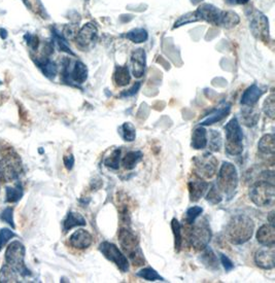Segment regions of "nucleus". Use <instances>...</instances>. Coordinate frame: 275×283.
Returning a JSON list of instances; mask_svg holds the SVG:
<instances>
[{
    "instance_id": "1",
    "label": "nucleus",
    "mask_w": 275,
    "mask_h": 283,
    "mask_svg": "<svg viewBox=\"0 0 275 283\" xmlns=\"http://www.w3.org/2000/svg\"><path fill=\"white\" fill-rule=\"evenodd\" d=\"M255 223L250 216L237 214L230 219L226 229V235L232 244L241 245L253 237Z\"/></svg>"
},
{
    "instance_id": "2",
    "label": "nucleus",
    "mask_w": 275,
    "mask_h": 283,
    "mask_svg": "<svg viewBox=\"0 0 275 283\" xmlns=\"http://www.w3.org/2000/svg\"><path fill=\"white\" fill-rule=\"evenodd\" d=\"M118 238L124 251L128 253L131 263L136 267L144 265L145 260L143 252L139 246V241L136 235L128 228H122L119 231Z\"/></svg>"
},
{
    "instance_id": "3",
    "label": "nucleus",
    "mask_w": 275,
    "mask_h": 283,
    "mask_svg": "<svg viewBox=\"0 0 275 283\" xmlns=\"http://www.w3.org/2000/svg\"><path fill=\"white\" fill-rule=\"evenodd\" d=\"M25 256L26 248L24 244L19 240H15L7 246L5 251V261L6 265L13 269L18 274L23 277H29L32 273L25 265Z\"/></svg>"
},
{
    "instance_id": "4",
    "label": "nucleus",
    "mask_w": 275,
    "mask_h": 283,
    "mask_svg": "<svg viewBox=\"0 0 275 283\" xmlns=\"http://www.w3.org/2000/svg\"><path fill=\"white\" fill-rule=\"evenodd\" d=\"M238 181V172L235 165L230 162H224L217 174V189L226 196L231 197L237 189Z\"/></svg>"
},
{
    "instance_id": "5",
    "label": "nucleus",
    "mask_w": 275,
    "mask_h": 283,
    "mask_svg": "<svg viewBox=\"0 0 275 283\" xmlns=\"http://www.w3.org/2000/svg\"><path fill=\"white\" fill-rule=\"evenodd\" d=\"M226 152L230 155H238L243 151V132L236 118H233L225 126Z\"/></svg>"
},
{
    "instance_id": "6",
    "label": "nucleus",
    "mask_w": 275,
    "mask_h": 283,
    "mask_svg": "<svg viewBox=\"0 0 275 283\" xmlns=\"http://www.w3.org/2000/svg\"><path fill=\"white\" fill-rule=\"evenodd\" d=\"M250 198L258 207H272L275 203L274 183L265 180L255 183L250 189Z\"/></svg>"
},
{
    "instance_id": "7",
    "label": "nucleus",
    "mask_w": 275,
    "mask_h": 283,
    "mask_svg": "<svg viewBox=\"0 0 275 283\" xmlns=\"http://www.w3.org/2000/svg\"><path fill=\"white\" fill-rule=\"evenodd\" d=\"M212 237V233L208 222L200 220L193 223L189 232V242L196 250H203L207 247Z\"/></svg>"
},
{
    "instance_id": "8",
    "label": "nucleus",
    "mask_w": 275,
    "mask_h": 283,
    "mask_svg": "<svg viewBox=\"0 0 275 283\" xmlns=\"http://www.w3.org/2000/svg\"><path fill=\"white\" fill-rule=\"evenodd\" d=\"M99 250L105 259L114 263L123 273L129 271V261L116 244L108 241H103L99 245Z\"/></svg>"
},
{
    "instance_id": "9",
    "label": "nucleus",
    "mask_w": 275,
    "mask_h": 283,
    "mask_svg": "<svg viewBox=\"0 0 275 283\" xmlns=\"http://www.w3.org/2000/svg\"><path fill=\"white\" fill-rule=\"evenodd\" d=\"M69 63L70 61L68 60L64 61L63 80L67 83L74 84V86H78V84L84 83L88 78L87 66L80 61H76L74 62L73 67L70 69Z\"/></svg>"
},
{
    "instance_id": "10",
    "label": "nucleus",
    "mask_w": 275,
    "mask_h": 283,
    "mask_svg": "<svg viewBox=\"0 0 275 283\" xmlns=\"http://www.w3.org/2000/svg\"><path fill=\"white\" fill-rule=\"evenodd\" d=\"M195 173L202 178H212L217 170V160L210 152L197 155L194 159Z\"/></svg>"
},
{
    "instance_id": "11",
    "label": "nucleus",
    "mask_w": 275,
    "mask_h": 283,
    "mask_svg": "<svg viewBox=\"0 0 275 283\" xmlns=\"http://www.w3.org/2000/svg\"><path fill=\"white\" fill-rule=\"evenodd\" d=\"M98 36V30L97 27L93 23H87L86 25L82 26L81 29L76 33L75 39L76 44L79 48L86 49L92 46L94 42L97 39Z\"/></svg>"
},
{
    "instance_id": "12",
    "label": "nucleus",
    "mask_w": 275,
    "mask_h": 283,
    "mask_svg": "<svg viewBox=\"0 0 275 283\" xmlns=\"http://www.w3.org/2000/svg\"><path fill=\"white\" fill-rule=\"evenodd\" d=\"M188 189L190 200L192 202H197L204 196L206 191H207L208 183L204 180V178L198 176L196 173H193L189 179Z\"/></svg>"
},
{
    "instance_id": "13",
    "label": "nucleus",
    "mask_w": 275,
    "mask_h": 283,
    "mask_svg": "<svg viewBox=\"0 0 275 283\" xmlns=\"http://www.w3.org/2000/svg\"><path fill=\"white\" fill-rule=\"evenodd\" d=\"M256 265L264 270H272L275 267V248L274 246H264L255 254Z\"/></svg>"
},
{
    "instance_id": "14",
    "label": "nucleus",
    "mask_w": 275,
    "mask_h": 283,
    "mask_svg": "<svg viewBox=\"0 0 275 283\" xmlns=\"http://www.w3.org/2000/svg\"><path fill=\"white\" fill-rule=\"evenodd\" d=\"M146 67V54L144 50L137 49L132 53L131 56V71L132 74L140 78L144 75Z\"/></svg>"
},
{
    "instance_id": "15",
    "label": "nucleus",
    "mask_w": 275,
    "mask_h": 283,
    "mask_svg": "<svg viewBox=\"0 0 275 283\" xmlns=\"http://www.w3.org/2000/svg\"><path fill=\"white\" fill-rule=\"evenodd\" d=\"M251 29L254 34L260 37L268 36V33H269L268 19L263 15L262 12L255 11L252 13Z\"/></svg>"
},
{
    "instance_id": "16",
    "label": "nucleus",
    "mask_w": 275,
    "mask_h": 283,
    "mask_svg": "<svg viewBox=\"0 0 275 283\" xmlns=\"http://www.w3.org/2000/svg\"><path fill=\"white\" fill-rule=\"evenodd\" d=\"M197 15L199 16L200 20H204L212 25L218 26L219 18H221L222 10H219L217 7L211 5V4H202L198 7L196 10Z\"/></svg>"
},
{
    "instance_id": "17",
    "label": "nucleus",
    "mask_w": 275,
    "mask_h": 283,
    "mask_svg": "<svg viewBox=\"0 0 275 283\" xmlns=\"http://www.w3.org/2000/svg\"><path fill=\"white\" fill-rule=\"evenodd\" d=\"M93 243L92 235L84 230L78 229L69 237V244L76 249H87Z\"/></svg>"
},
{
    "instance_id": "18",
    "label": "nucleus",
    "mask_w": 275,
    "mask_h": 283,
    "mask_svg": "<svg viewBox=\"0 0 275 283\" xmlns=\"http://www.w3.org/2000/svg\"><path fill=\"white\" fill-rule=\"evenodd\" d=\"M257 241L263 246H274L275 228L273 224H263L257 232Z\"/></svg>"
},
{
    "instance_id": "19",
    "label": "nucleus",
    "mask_w": 275,
    "mask_h": 283,
    "mask_svg": "<svg viewBox=\"0 0 275 283\" xmlns=\"http://www.w3.org/2000/svg\"><path fill=\"white\" fill-rule=\"evenodd\" d=\"M264 94V90L262 88H260L258 84L254 83L250 88H247L242 97H241V104L244 106H253L255 105L259 99Z\"/></svg>"
},
{
    "instance_id": "20",
    "label": "nucleus",
    "mask_w": 275,
    "mask_h": 283,
    "mask_svg": "<svg viewBox=\"0 0 275 283\" xmlns=\"http://www.w3.org/2000/svg\"><path fill=\"white\" fill-rule=\"evenodd\" d=\"M34 62L36 66L41 70V72H43L48 78L52 79L57 75L58 67L56 63L47 58V57H41V58L34 59Z\"/></svg>"
},
{
    "instance_id": "21",
    "label": "nucleus",
    "mask_w": 275,
    "mask_h": 283,
    "mask_svg": "<svg viewBox=\"0 0 275 283\" xmlns=\"http://www.w3.org/2000/svg\"><path fill=\"white\" fill-rule=\"evenodd\" d=\"M207 131L205 130L204 126L197 127L192 134V142L191 146L194 149H203L207 146Z\"/></svg>"
},
{
    "instance_id": "22",
    "label": "nucleus",
    "mask_w": 275,
    "mask_h": 283,
    "mask_svg": "<svg viewBox=\"0 0 275 283\" xmlns=\"http://www.w3.org/2000/svg\"><path fill=\"white\" fill-rule=\"evenodd\" d=\"M87 222L84 216L77 213V212L69 211L63 221V231L66 233L73 228H76V226H85Z\"/></svg>"
},
{
    "instance_id": "23",
    "label": "nucleus",
    "mask_w": 275,
    "mask_h": 283,
    "mask_svg": "<svg viewBox=\"0 0 275 283\" xmlns=\"http://www.w3.org/2000/svg\"><path fill=\"white\" fill-rule=\"evenodd\" d=\"M230 110H231V104L227 103L226 105L219 107L217 110L212 112L211 115L206 118L204 121H202L200 123V126H210V125H213L217 122H221L226 117H228V115L230 113Z\"/></svg>"
},
{
    "instance_id": "24",
    "label": "nucleus",
    "mask_w": 275,
    "mask_h": 283,
    "mask_svg": "<svg viewBox=\"0 0 275 283\" xmlns=\"http://www.w3.org/2000/svg\"><path fill=\"white\" fill-rule=\"evenodd\" d=\"M241 122L246 127H254L260 120V111L252 106H246L241 110Z\"/></svg>"
},
{
    "instance_id": "25",
    "label": "nucleus",
    "mask_w": 275,
    "mask_h": 283,
    "mask_svg": "<svg viewBox=\"0 0 275 283\" xmlns=\"http://www.w3.org/2000/svg\"><path fill=\"white\" fill-rule=\"evenodd\" d=\"M200 260L203 263V265L208 269V270H211V271L218 270L217 258L210 247L207 246L203 249V253L201 254Z\"/></svg>"
},
{
    "instance_id": "26",
    "label": "nucleus",
    "mask_w": 275,
    "mask_h": 283,
    "mask_svg": "<svg viewBox=\"0 0 275 283\" xmlns=\"http://www.w3.org/2000/svg\"><path fill=\"white\" fill-rule=\"evenodd\" d=\"M258 148L260 152L273 155L275 152V136L273 134L264 135L259 141Z\"/></svg>"
},
{
    "instance_id": "27",
    "label": "nucleus",
    "mask_w": 275,
    "mask_h": 283,
    "mask_svg": "<svg viewBox=\"0 0 275 283\" xmlns=\"http://www.w3.org/2000/svg\"><path fill=\"white\" fill-rule=\"evenodd\" d=\"M142 158L143 154L140 150H131L128 151L125 157L122 159V165L127 170H132L142 160Z\"/></svg>"
},
{
    "instance_id": "28",
    "label": "nucleus",
    "mask_w": 275,
    "mask_h": 283,
    "mask_svg": "<svg viewBox=\"0 0 275 283\" xmlns=\"http://www.w3.org/2000/svg\"><path fill=\"white\" fill-rule=\"evenodd\" d=\"M114 79L118 87H125L130 82L131 76L127 66H118L114 74Z\"/></svg>"
},
{
    "instance_id": "29",
    "label": "nucleus",
    "mask_w": 275,
    "mask_h": 283,
    "mask_svg": "<svg viewBox=\"0 0 275 283\" xmlns=\"http://www.w3.org/2000/svg\"><path fill=\"white\" fill-rule=\"evenodd\" d=\"M24 196L23 187L18 183L15 187H7L5 190V202L18 203Z\"/></svg>"
},
{
    "instance_id": "30",
    "label": "nucleus",
    "mask_w": 275,
    "mask_h": 283,
    "mask_svg": "<svg viewBox=\"0 0 275 283\" xmlns=\"http://www.w3.org/2000/svg\"><path fill=\"white\" fill-rule=\"evenodd\" d=\"M239 17L237 13L233 11H222L221 18H219L218 26H223L225 28H232L239 23Z\"/></svg>"
},
{
    "instance_id": "31",
    "label": "nucleus",
    "mask_w": 275,
    "mask_h": 283,
    "mask_svg": "<svg viewBox=\"0 0 275 283\" xmlns=\"http://www.w3.org/2000/svg\"><path fill=\"white\" fill-rule=\"evenodd\" d=\"M119 133L127 142H132L136 138V129L131 123H124L119 128Z\"/></svg>"
},
{
    "instance_id": "32",
    "label": "nucleus",
    "mask_w": 275,
    "mask_h": 283,
    "mask_svg": "<svg viewBox=\"0 0 275 283\" xmlns=\"http://www.w3.org/2000/svg\"><path fill=\"white\" fill-rule=\"evenodd\" d=\"M171 229L174 235V247L177 252H180L183 245V236H182V224L176 218L171 220Z\"/></svg>"
},
{
    "instance_id": "33",
    "label": "nucleus",
    "mask_w": 275,
    "mask_h": 283,
    "mask_svg": "<svg viewBox=\"0 0 275 283\" xmlns=\"http://www.w3.org/2000/svg\"><path fill=\"white\" fill-rule=\"evenodd\" d=\"M123 36L131 40L132 42H134V44H141V42H144L148 37L146 30L142 29V28H136V29L127 32Z\"/></svg>"
},
{
    "instance_id": "34",
    "label": "nucleus",
    "mask_w": 275,
    "mask_h": 283,
    "mask_svg": "<svg viewBox=\"0 0 275 283\" xmlns=\"http://www.w3.org/2000/svg\"><path fill=\"white\" fill-rule=\"evenodd\" d=\"M136 275L146 281H165L162 276L153 268H144L136 273Z\"/></svg>"
},
{
    "instance_id": "35",
    "label": "nucleus",
    "mask_w": 275,
    "mask_h": 283,
    "mask_svg": "<svg viewBox=\"0 0 275 283\" xmlns=\"http://www.w3.org/2000/svg\"><path fill=\"white\" fill-rule=\"evenodd\" d=\"M223 139L222 135L216 130H210L209 131V142H207V145L209 146V149L211 151H219L222 148Z\"/></svg>"
},
{
    "instance_id": "36",
    "label": "nucleus",
    "mask_w": 275,
    "mask_h": 283,
    "mask_svg": "<svg viewBox=\"0 0 275 283\" xmlns=\"http://www.w3.org/2000/svg\"><path fill=\"white\" fill-rule=\"evenodd\" d=\"M121 148H116L113 150V152L105 158L104 160V165L113 170H118L120 168V163H121Z\"/></svg>"
},
{
    "instance_id": "37",
    "label": "nucleus",
    "mask_w": 275,
    "mask_h": 283,
    "mask_svg": "<svg viewBox=\"0 0 275 283\" xmlns=\"http://www.w3.org/2000/svg\"><path fill=\"white\" fill-rule=\"evenodd\" d=\"M18 273L8 265H3L0 270V282H17Z\"/></svg>"
},
{
    "instance_id": "38",
    "label": "nucleus",
    "mask_w": 275,
    "mask_h": 283,
    "mask_svg": "<svg viewBox=\"0 0 275 283\" xmlns=\"http://www.w3.org/2000/svg\"><path fill=\"white\" fill-rule=\"evenodd\" d=\"M202 212L203 208L200 206H193L189 208L186 213V221L189 224H193L196 221V219L202 214Z\"/></svg>"
},
{
    "instance_id": "39",
    "label": "nucleus",
    "mask_w": 275,
    "mask_h": 283,
    "mask_svg": "<svg viewBox=\"0 0 275 283\" xmlns=\"http://www.w3.org/2000/svg\"><path fill=\"white\" fill-rule=\"evenodd\" d=\"M206 200H207L209 203L215 205L221 203L223 200V196L221 191L217 189L216 186H212L211 189L209 190V192L206 195Z\"/></svg>"
},
{
    "instance_id": "40",
    "label": "nucleus",
    "mask_w": 275,
    "mask_h": 283,
    "mask_svg": "<svg viewBox=\"0 0 275 283\" xmlns=\"http://www.w3.org/2000/svg\"><path fill=\"white\" fill-rule=\"evenodd\" d=\"M0 219H1L3 222L7 223L8 225H10L11 229H16L15 219H13V208L12 207L4 208L1 213H0Z\"/></svg>"
},
{
    "instance_id": "41",
    "label": "nucleus",
    "mask_w": 275,
    "mask_h": 283,
    "mask_svg": "<svg viewBox=\"0 0 275 283\" xmlns=\"http://www.w3.org/2000/svg\"><path fill=\"white\" fill-rule=\"evenodd\" d=\"M264 112L269 118L274 119V116H275V96L273 93L268 96V98L264 102Z\"/></svg>"
},
{
    "instance_id": "42",
    "label": "nucleus",
    "mask_w": 275,
    "mask_h": 283,
    "mask_svg": "<svg viewBox=\"0 0 275 283\" xmlns=\"http://www.w3.org/2000/svg\"><path fill=\"white\" fill-rule=\"evenodd\" d=\"M17 237V235L13 233L8 228H2L0 230V250H1L7 243L10 239Z\"/></svg>"
},
{
    "instance_id": "43",
    "label": "nucleus",
    "mask_w": 275,
    "mask_h": 283,
    "mask_svg": "<svg viewBox=\"0 0 275 283\" xmlns=\"http://www.w3.org/2000/svg\"><path fill=\"white\" fill-rule=\"evenodd\" d=\"M54 40L57 44V46L60 49V51H63L65 53H67V54H70L71 56H74V53L70 50L69 47H68L65 38L62 35L58 34V32H54Z\"/></svg>"
},
{
    "instance_id": "44",
    "label": "nucleus",
    "mask_w": 275,
    "mask_h": 283,
    "mask_svg": "<svg viewBox=\"0 0 275 283\" xmlns=\"http://www.w3.org/2000/svg\"><path fill=\"white\" fill-rule=\"evenodd\" d=\"M197 21H201L199 16L197 15V12H190V13H187L186 16H183L180 20H178L175 25H174V28L176 27H180V26H183V25H187L189 23H193V22H197Z\"/></svg>"
},
{
    "instance_id": "45",
    "label": "nucleus",
    "mask_w": 275,
    "mask_h": 283,
    "mask_svg": "<svg viewBox=\"0 0 275 283\" xmlns=\"http://www.w3.org/2000/svg\"><path fill=\"white\" fill-rule=\"evenodd\" d=\"M25 40L27 42V45L30 47V49L32 51H36L39 47V39L37 38V36L32 35V34H27L25 36Z\"/></svg>"
},
{
    "instance_id": "46",
    "label": "nucleus",
    "mask_w": 275,
    "mask_h": 283,
    "mask_svg": "<svg viewBox=\"0 0 275 283\" xmlns=\"http://www.w3.org/2000/svg\"><path fill=\"white\" fill-rule=\"evenodd\" d=\"M219 259H221V263L225 268L226 272H231L233 269H234V264H233V262L227 256H225V254H219Z\"/></svg>"
},
{
    "instance_id": "47",
    "label": "nucleus",
    "mask_w": 275,
    "mask_h": 283,
    "mask_svg": "<svg viewBox=\"0 0 275 283\" xmlns=\"http://www.w3.org/2000/svg\"><path fill=\"white\" fill-rule=\"evenodd\" d=\"M140 87H141V82H140V81H137V82H135V83L133 84L132 88H130L128 91L123 92V93L121 94V97H122V98H126V97L134 96L137 92L139 91Z\"/></svg>"
},
{
    "instance_id": "48",
    "label": "nucleus",
    "mask_w": 275,
    "mask_h": 283,
    "mask_svg": "<svg viewBox=\"0 0 275 283\" xmlns=\"http://www.w3.org/2000/svg\"><path fill=\"white\" fill-rule=\"evenodd\" d=\"M63 162H64V166L67 170H71L74 166V157H73V154H68V155H65V157L63 158Z\"/></svg>"
},
{
    "instance_id": "49",
    "label": "nucleus",
    "mask_w": 275,
    "mask_h": 283,
    "mask_svg": "<svg viewBox=\"0 0 275 283\" xmlns=\"http://www.w3.org/2000/svg\"><path fill=\"white\" fill-rule=\"evenodd\" d=\"M273 216H274V211H272L270 215H269V221H270V224H273L274 225V219H273Z\"/></svg>"
},
{
    "instance_id": "50",
    "label": "nucleus",
    "mask_w": 275,
    "mask_h": 283,
    "mask_svg": "<svg viewBox=\"0 0 275 283\" xmlns=\"http://www.w3.org/2000/svg\"><path fill=\"white\" fill-rule=\"evenodd\" d=\"M235 1H236L237 3H239V4H245V3L249 2L250 0H235Z\"/></svg>"
},
{
    "instance_id": "51",
    "label": "nucleus",
    "mask_w": 275,
    "mask_h": 283,
    "mask_svg": "<svg viewBox=\"0 0 275 283\" xmlns=\"http://www.w3.org/2000/svg\"><path fill=\"white\" fill-rule=\"evenodd\" d=\"M0 84H1V80H0Z\"/></svg>"
}]
</instances>
